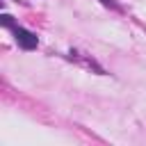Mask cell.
Instances as JSON below:
<instances>
[{
	"label": "cell",
	"mask_w": 146,
	"mask_h": 146,
	"mask_svg": "<svg viewBox=\"0 0 146 146\" xmlns=\"http://www.w3.org/2000/svg\"><path fill=\"white\" fill-rule=\"evenodd\" d=\"M14 36H16L18 46H21V48H25V50L36 48V43H39V36H36L34 32L25 30V27H14Z\"/></svg>",
	"instance_id": "6da1fadb"
},
{
	"label": "cell",
	"mask_w": 146,
	"mask_h": 146,
	"mask_svg": "<svg viewBox=\"0 0 146 146\" xmlns=\"http://www.w3.org/2000/svg\"><path fill=\"white\" fill-rule=\"evenodd\" d=\"M2 25H7V27H11V25H14V21H11V16H9V14H2Z\"/></svg>",
	"instance_id": "7a4b0ae2"
},
{
	"label": "cell",
	"mask_w": 146,
	"mask_h": 146,
	"mask_svg": "<svg viewBox=\"0 0 146 146\" xmlns=\"http://www.w3.org/2000/svg\"><path fill=\"white\" fill-rule=\"evenodd\" d=\"M100 2H103L105 7H112V9H119V5H116L114 0H100Z\"/></svg>",
	"instance_id": "3957f363"
}]
</instances>
